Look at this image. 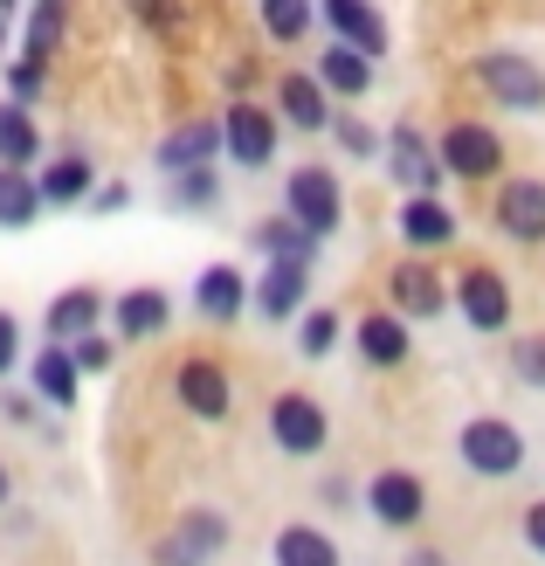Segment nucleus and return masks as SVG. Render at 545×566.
<instances>
[{"label": "nucleus", "mask_w": 545, "mask_h": 566, "mask_svg": "<svg viewBox=\"0 0 545 566\" xmlns=\"http://www.w3.org/2000/svg\"><path fill=\"white\" fill-rule=\"evenodd\" d=\"M366 512L394 525V532H415L428 518V484L415 470H373V484H366Z\"/></svg>", "instance_id": "obj_11"}, {"label": "nucleus", "mask_w": 545, "mask_h": 566, "mask_svg": "<svg viewBox=\"0 0 545 566\" xmlns=\"http://www.w3.org/2000/svg\"><path fill=\"white\" fill-rule=\"evenodd\" d=\"M0 8H14V0H0Z\"/></svg>", "instance_id": "obj_46"}, {"label": "nucleus", "mask_w": 545, "mask_h": 566, "mask_svg": "<svg viewBox=\"0 0 545 566\" xmlns=\"http://www.w3.org/2000/svg\"><path fill=\"white\" fill-rule=\"evenodd\" d=\"M380 159H387V174L408 187V193H442V159H436V146H428V132L415 125V118H400L387 138H380Z\"/></svg>", "instance_id": "obj_8"}, {"label": "nucleus", "mask_w": 545, "mask_h": 566, "mask_svg": "<svg viewBox=\"0 0 545 566\" xmlns=\"http://www.w3.org/2000/svg\"><path fill=\"white\" fill-rule=\"evenodd\" d=\"M193 311L208 325H235L242 311H249V283H242V270L235 263H208L193 276Z\"/></svg>", "instance_id": "obj_20"}, {"label": "nucleus", "mask_w": 545, "mask_h": 566, "mask_svg": "<svg viewBox=\"0 0 545 566\" xmlns=\"http://www.w3.org/2000/svg\"><path fill=\"white\" fill-rule=\"evenodd\" d=\"M42 76H49V63H28V55H21V63L8 70V91H14V104H28V97H35V91H42Z\"/></svg>", "instance_id": "obj_38"}, {"label": "nucleus", "mask_w": 545, "mask_h": 566, "mask_svg": "<svg viewBox=\"0 0 545 566\" xmlns=\"http://www.w3.org/2000/svg\"><path fill=\"white\" fill-rule=\"evenodd\" d=\"M318 21L332 28V42L373 55V63L387 55V14L373 8V0H318Z\"/></svg>", "instance_id": "obj_17"}, {"label": "nucleus", "mask_w": 545, "mask_h": 566, "mask_svg": "<svg viewBox=\"0 0 545 566\" xmlns=\"http://www.w3.org/2000/svg\"><path fill=\"white\" fill-rule=\"evenodd\" d=\"M276 138H283V118L270 104H255V97H235L221 111V153L249 166V174H263V166L276 159Z\"/></svg>", "instance_id": "obj_5"}, {"label": "nucleus", "mask_w": 545, "mask_h": 566, "mask_svg": "<svg viewBox=\"0 0 545 566\" xmlns=\"http://www.w3.org/2000/svg\"><path fill=\"white\" fill-rule=\"evenodd\" d=\"M338 325H346V318H338V311H304V325H297V353L304 359H325L332 346H338Z\"/></svg>", "instance_id": "obj_33"}, {"label": "nucleus", "mask_w": 545, "mask_h": 566, "mask_svg": "<svg viewBox=\"0 0 545 566\" xmlns=\"http://www.w3.org/2000/svg\"><path fill=\"white\" fill-rule=\"evenodd\" d=\"M0 415H8V421H35V401H28V394H8V401H0Z\"/></svg>", "instance_id": "obj_42"}, {"label": "nucleus", "mask_w": 545, "mask_h": 566, "mask_svg": "<svg viewBox=\"0 0 545 566\" xmlns=\"http://www.w3.org/2000/svg\"><path fill=\"white\" fill-rule=\"evenodd\" d=\"M104 318H111V297L97 291V283H70L63 297H49V311H42V338H55V346H70V338L97 332Z\"/></svg>", "instance_id": "obj_18"}, {"label": "nucleus", "mask_w": 545, "mask_h": 566, "mask_svg": "<svg viewBox=\"0 0 545 566\" xmlns=\"http://www.w3.org/2000/svg\"><path fill=\"white\" fill-rule=\"evenodd\" d=\"M42 159V125L28 118V104H0V166H35Z\"/></svg>", "instance_id": "obj_28"}, {"label": "nucleus", "mask_w": 545, "mask_h": 566, "mask_svg": "<svg viewBox=\"0 0 545 566\" xmlns=\"http://www.w3.org/2000/svg\"><path fill=\"white\" fill-rule=\"evenodd\" d=\"M174 394L193 421H228V408H235V380H228V366L208 359V353H187L174 366Z\"/></svg>", "instance_id": "obj_10"}, {"label": "nucleus", "mask_w": 545, "mask_h": 566, "mask_svg": "<svg viewBox=\"0 0 545 566\" xmlns=\"http://www.w3.org/2000/svg\"><path fill=\"white\" fill-rule=\"evenodd\" d=\"M455 457H463L470 476H518L525 470V436L511 429L504 415H470L463 421V436H455Z\"/></svg>", "instance_id": "obj_3"}, {"label": "nucleus", "mask_w": 545, "mask_h": 566, "mask_svg": "<svg viewBox=\"0 0 545 566\" xmlns=\"http://www.w3.org/2000/svg\"><path fill=\"white\" fill-rule=\"evenodd\" d=\"M311 76H318L338 104H353V97L373 91V55H359V49H346V42H325V49H318V70H311Z\"/></svg>", "instance_id": "obj_24"}, {"label": "nucleus", "mask_w": 545, "mask_h": 566, "mask_svg": "<svg viewBox=\"0 0 545 566\" xmlns=\"http://www.w3.org/2000/svg\"><path fill=\"white\" fill-rule=\"evenodd\" d=\"M8 504H14V470L0 463V512H8Z\"/></svg>", "instance_id": "obj_44"}, {"label": "nucleus", "mask_w": 545, "mask_h": 566, "mask_svg": "<svg viewBox=\"0 0 545 566\" xmlns=\"http://www.w3.org/2000/svg\"><path fill=\"white\" fill-rule=\"evenodd\" d=\"M283 214L304 221V229L325 242V235H338V221H346V187H338L332 166L311 159V166H297V174L283 180Z\"/></svg>", "instance_id": "obj_4"}, {"label": "nucleus", "mask_w": 545, "mask_h": 566, "mask_svg": "<svg viewBox=\"0 0 545 566\" xmlns=\"http://www.w3.org/2000/svg\"><path fill=\"white\" fill-rule=\"evenodd\" d=\"M249 242L263 249V256H297V263H311V256H318V235H311L304 221H291V214H270V221H255V229H249Z\"/></svg>", "instance_id": "obj_30"}, {"label": "nucleus", "mask_w": 545, "mask_h": 566, "mask_svg": "<svg viewBox=\"0 0 545 566\" xmlns=\"http://www.w3.org/2000/svg\"><path fill=\"white\" fill-rule=\"evenodd\" d=\"M14 366H21V318H14V311H0V380H8Z\"/></svg>", "instance_id": "obj_37"}, {"label": "nucleus", "mask_w": 545, "mask_h": 566, "mask_svg": "<svg viewBox=\"0 0 545 566\" xmlns=\"http://www.w3.org/2000/svg\"><path fill=\"white\" fill-rule=\"evenodd\" d=\"M525 546L545 559V497H538V504H525Z\"/></svg>", "instance_id": "obj_40"}, {"label": "nucleus", "mask_w": 545, "mask_h": 566, "mask_svg": "<svg viewBox=\"0 0 545 566\" xmlns=\"http://www.w3.org/2000/svg\"><path fill=\"white\" fill-rule=\"evenodd\" d=\"M208 159H221V118H180L153 146L159 174H187V166H208Z\"/></svg>", "instance_id": "obj_19"}, {"label": "nucleus", "mask_w": 545, "mask_h": 566, "mask_svg": "<svg viewBox=\"0 0 545 566\" xmlns=\"http://www.w3.org/2000/svg\"><path fill=\"white\" fill-rule=\"evenodd\" d=\"M400 566H449V559H442V553H428V546H415V553L400 559Z\"/></svg>", "instance_id": "obj_43"}, {"label": "nucleus", "mask_w": 545, "mask_h": 566, "mask_svg": "<svg viewBox=\"0 0 545 566\" xmlns=\"http://www.w3.org/2000/svg\"><path fill=\"white\" fill-rule=\"evenodd\" d=\"M276 118L291 125V132H332V91L311 70H283L276 76Z\"/></svg>", "instance_id": "obj_16"}, {"label": "nucleus", "mask_w": 545, "mask_h": 566, "mask_svg": "<svg viewBox=\"0 0 545 566\" xmlns=\"http://www.w3.org/2000/svg\"><path fill=\"white\" fill-rule=\"evenodd\" d=\"M332 138H338L353 159H380V132H373L366 118H353V111H332Z\"/></svg>", "instance_id": "obj_34"}, {"label": "nucleus", "mask_w": 545, "mask_h": 566, "mask_svg": "<svg viewBox=\"0 0 545 566\" xmlns=\"http://www.w3.org/2000/svg\"><path fill=\"white\" fill-rule=\"evenodd\" d=\"M255 21L276 49H297L311 28H318V0H255Z\"/></svg>", "instance_id": "obj_26"}, {"label": "nucleus", "mask_w": 545, "mask_h": 566, "mask_svg": "<svg viewBox=\"0 0 545 566\" xmlns=\"http://www.w3.org/2000/svg\"><path fill=\"white\" fill-rule=\"evenodd\" d=\"M353 346H359L366 366H408L415 332H408V318H400V311H366V318L353 325Z\"/></svg>", "instance_id": "obj_22"}, {"label": "nucleus", "mask_w": 545, "mask_h": 566, "mask_svg": "<svg viewBox=\"0 0 545 566\" xmlns=\"http://www.w3.org/2000/svg\"><path fill=\"white\" fill-rule=\"evenodd\" d=\"M28 387H35L49 408H76V394H83V366L70 359V346H55V338H49V346L35 353V366H28Z\"/></svg>", "instance_id": "obj_23"}, {"label": "nucleus", "mask_w": 545, "mask_h": 566, "mask_svg": "<svg viewBox=\"0 0 545 566\" xmlns=\"http://www.w3.org/2000/svg\"><path fill=\"white\" fill-rule=\"evenodd\" d=\"M138 8V21H153V28H174V8H166V0H132Z\"/></svg>", "instance_id": "obj_41"}, {"label": "nucleus", "mask_w": 545, "mask_h": 566, "mask_svg": "<svg viewBox=\"0 0 545 566\" xmlns=\"http://www.w3.org/2000/svg\"><path fill=\"white\" fill-rule=\"evenodd\" d=\"M166 180H174V208H180V214L221 208V174H214V159H208V166H187V174H166Z\"/></svg>", "instance_id": "obj_32"}, {"label": "nucleus", "mask_w": 545, "mask_h": 566, "mask_svg": "<svg viewBox=\"0 0 545 566\" xmlns=\"http://www.w3.org/2000/svg\"><path fill=\"white\" fill-rule=\"evenodd\" d=\"M491 221H497V235L511 242H545V180H497L491 193Z\"/></svg>", "instance_id": "obj_14"}, {"label": "nucleus", "mask_w": 545, "mask_h": 566, "mask_svg": "<svg viewBox=\"0 0 545 566\" xmlns=\"http://www.w3.org/2000/svg\"><path fill=\"white\" fill-rule=\"evenodd\" d=\"M111 325H118V338H159L166 325H174V297L159 291V283H138V291H125V297H111Z\"/></svg>", "instance_id": "obj_21"}, {"label": "nucleus", "mask_w": 545, "mask_h": 566, "mask_svg": "<svg viewBox=\"0 0 545 566\" xmlns=\"http://www.w3.org/2000/svg\"><path fill=\"white\" fill-rule=\"evenodd\" d=\"M91 208H97V214H118V208H132V187H125V180L91 187Z\"/></svg>", "instance_id": "obj_39"}, {"label": "nucleus", "mask_w": 545, "mask_h": 566, "mask_svg": "<svg viewBox=\"0 0 545 566\" xmlns=\"http://www.w3.org/2000/svg\"><path fill=\"white\" fill-rule=\"evenodd\" d=\"M270 442L283 449V457H318V449L332 442V415L318 408V394H276L270 401Z\"/></svg>", "instance_id": "obj_7"}, {"label": "nucleus", "mask_w": 545, "mask_h": 566, "mask_svg": "<svg viewBox=\"0 0 545 566\" xmlns=\"http://www.w3.org/2000/svg\"><path fill=\"white\" fill-rule=\"evenodd\" d=\"M387 291H394V311L400 318H442L449 311V283H442V270L428 263V256H408V263H394L387 270Z\"/></svg>", "instance_id": "obj_13"}, {"label": "nucleus", "mask_w": 545, "mask_h": 566, "mask_svg": "<svg viewBox=\"0 0 545 566\" xmlns=\"http://www.w3.org/2000/svg\"><path fill=\"white\" fill-rule=\"evenodd\" d=\"M470 76L497 111H545V70L525 49H483L470 63Z\"/></svg>", "instance_id": "obj_1"}, {"label": "nucleus", "mask_w": 545, "mask_h": 566, "mask_svg": "<svg viewBox=\"0 0 545 566\" xmlns=\"http://www.w3.org/2000/svg\"><path fill=\"white\" fill-rule=\"evenodd\" d=\"M63 21H70V0H28V35H21L28 63H49L63 49Z\"/></svg>", "instance_id": "obj_29"}, {"label": "nucleus", "mask_w": 545, "mask_h": 566, "mask_svg": "<svg viewBox=\"0 0 545 566\" xmlns=\"http://www.w3.org/2000/svg\"><path fill=\"white\" fill-rule=\"evenodd\" d=\"M394 221H400V242H408L415 256H436V249H449V242H455V229H463L442 193H408Z\"/></svg>", "instance_id": "obj_15"}, {"label": "nucleus", "mask_w": 545, "mask_h": 566, "mask_svg": "<svg viewBox=\"0 0 545 566\" xmlns=\"http://www.w3.org/2000/svg\"><path fill=\"white\" fill-rule=\"evenodd\" d=\"M70 359L83 366V374H104V366L118 359V346H111L104 332H83V338H70Z\"/></svg>", "instance_id": "obj_35"}, {"label": "nucleus", "mask_w": 545, "mask_h": 566, "mask_svg": "<svg viewBox=\"0 0 545 566\" xmlns=\"http://www.w3.org/2000/svg\"><path fill=\"white\" fill-rule=\"evenodd\" d=\"M436 159H442V174H455V180H497L504 174V138L483 125V118H455L442 138H436Z\"/></svg>", "instance_id": "obj_6"}, {"label": "nucleus", "mask_w": 545, "mask_h": 566, "mask_svg": "<svg viewBox=\"0 0 545 566\" xmlns=\"http://www.w3.org/2000/svg\"><path fill=\"white\" fill-rule=\"evenodd\" d=\"M511 374L525 387H545V338H518V346H511Z\"/></svg>", "instance_id": "obj_36"}, {"label": "nucleus", "mask_w": 545, "mask_h": 566, "mask_svg": "<svg viewBox=\"0 0 545 566\" xmlns=\"http://www.w3.org/2000/svg\"><path fill=\"white\" fill-rule=\"evenodd\" d=\"M0 49H8V21H0Z\"/></svg>", "instance_id": "obj_45"}, {"label": "nucleus", "mask_w": 545, "mask_h": 566, "mask_svg": "<svg viewBox=\"0 0 545 566\" xmlns=\"http://www.w3.org/2000/svg\"><path fill=\"white\" fill-rule=\"evenodd\" d=\"M42 214V187L28 166H0V229H28Z\"/></svg>", "instance_id": "obj_31"}, {"label": "nucleus", "mask_w": 545, "mask_h": 566, "mask_svg": "<svg viewBox=\"0 0 545 566\" xmlns=\"http://www.w3.org/2000/svg\"><path fill=\"white\" fill-rule=\"evenodd\" d=\"M304 297H311V263H297V256H263V276L249 283V304L276 325V318H297Z\"/></svg>", "instance_id": "obj_12"}, {"label": "nucleus", "mask_w": 545, "mask_h": 566, "mask_svg": "<svg viewBox=\"0 0 545 566\" xmlns=\"http://www.w3.org/2000/svg\"><path fill=\"white\" fill-rule=\"evenodd\" d=\"M276 566H338V539L318 525H283L276 532V546H270Z\"/></svg>", "instance_id": "obj_27"}, {"label": "nucleus", "mask_w": 545, "mask_h": 566, "mask_svg": "<svg viewBox=\"0 0 545 566\" xmlns=\"http://www.w3.org/2000/svg\"><path fill=\"white\" fill-rule=\"evenodd\" d=\"M35 187H42V208H76V201H91V187H97V159L63 153V159L42 166Z\"/></svg>", "instance_id": "obj_25"}, {"label": "nucleus", "mask_w": 545, "mask_h": 566, "mask_svg": "<svg viewBox=\"0 0 545 566\" xmlns=\"http://www.w3.org/2000/svg\"><path fill=\"white\" fill-rule=\"evenodd\" d=\"M449 304L463 311V325L470 332H504L511 325V283L491 270V263H470V270H455V291H449Z\"/></svg>", "instance_id": "obj_9"}, {"label": "nucleus", "mask_w": 545, "mask_h": 566, "mask_svg": "<svg viewBox=\"0 0 545 566\" xmlns=\"http://www.w3.org/2000/svg\"><path fill=\"white\" fill-rule=\"evenodd\" d=\"M228 539H235L228 512H214V504H193V512H180L174 525L159 532L153 566H214V559L228 553Z\"/></svg>", "instance_id": "obj_2"}]
</instances>
